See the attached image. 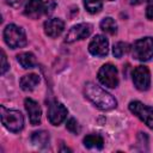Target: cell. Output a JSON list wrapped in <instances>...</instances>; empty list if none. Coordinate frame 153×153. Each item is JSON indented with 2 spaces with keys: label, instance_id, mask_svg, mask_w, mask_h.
Wrapping results in <instances>:
<instances>
[{
  "label": "cell",
  "instance_id": "cell-15",
  "mask_svg": "<svg viewBox=\"0 0 153 153\" xmlns=\"http://www.w3.org/2000/svg\"><path fill=\"white\" fill-rule=\"evenodd\" d=\"M84 145L86 148H96V149H102L104 146V140L102 136L97 134H90L84 137Z\"/></svg>",
  "mask_w": 153,
  "mask_h": 153
},
{
  "label": "cell",
  "instance_id": "cell-18",
  "mask_svg": "<svg viewBox=\"0 0 153 153\" xmlns=\"http://www.w3.org/2000/svg\"><path fill=\"white\" fill-rule=\"evenodd\" d=\"M100 29L106 32V33H110V35H114L117 32V24L116 22L110 18V17H106L104 18L102 22H100Z\"/></svg>",
  "mask_w": 153,
  "mask_h": 153
},
{
  "label": "cell",
  "instance_id": "cell-7",
  "mask_svg": "<svg viewBox=\"0 0 153 153\" xmlns=\"http://www.w3.org/2000/svg\"><path fill=\"white\" fill-rule=\"evenodd\" d=\"M134 86L140 91H146L151 85V74L146 66H137L133 71Z\"/></svg>",
  "mask_w": 153,
  "mask_h": 153
},
{
  "label": "cell",
  "instance_id": "cell-6",
  "mask_svg": "<svg viewBox=\"0 0 153 153\" xmlns=\"http://www.w3.org/2000/svg\"><path fill=\"white\" fill-rule=\"evenodd\" d=\"M129 110L135 116H137L148 128L153 129V109L139 100H133L129 103Z\"/></svg>",
  "mask_w": 153,
  "mask_h": 153
},
{
  "label": "cell",
  "instance_id": "cell-27",
  "mask_svg": "<svg viewBox=\"0 0 153 153\" xmlns=\"http://www.w3.org/2000/svg\"><path fill=\"white\" fill-rule=\"evenodd\" d=\"M141 1H142V2H143V1H145V2H151V1H153V0H141Z\"/></svg>",
  "mask_w": 153,
  "mask_h": 153
},
{
  "label": "cell",
  "instance_id": "cell-20",
  "mask_svg": "<svg viewBox=\"0 0 153 153\" xmlns=\"http://www.w3.org/2000/svg\"><path fill=\"white\" fill-rule=\"evenodd\" d=\"M128 50H129V45H128L127 43H124V42H118V43H116V44L114 45L112 54H114L115 57L120 59V57H122Z\"/></svg>",
  "mask_w": 153,
  "mask_h": 153
},
{
  "label": "cell",
  "instance_id": "cell-21",
  "mask_svg": "<svg viewBox=\"0 0 153 153\" xmlns=\"http://www.w3.org/2000/svg\"><path fill=\"white\" fill-rule=\"evenodd\" d=\"M66 128H67L71 133H73V134H79V133H80V126L78 124L76 120H74V118H69V120L67 121Z\"/></svg>",
  "mask_w": 153,
  "mask_h": 153
},
{
  "label": "cell",
  "instance_id": "cell-16",
  "mask_svg": "<svg viewBox=\"0 0 153 153\" xmlns=\"http://www.w3.org/2000/svg\"><path fill=\"white\" fill-rule=\"evenodd\" d=\"M17 60L19 65L25 69H30L36 66V57L32 53H20L17 55Z\"/></svg>",
  "mask_w": 153,
  "mask_h": 153
},
{
  "label": "cell",
  "instance_id": "cell-3",
  "mask_svg": "<svg viewBox=\"0 0 153 153\" xmlns=\"http://www.w3.org/2000/svg\"><path fill=\"white\" fill-rule=\"evenodd\" d=\"M0 110H1V121H2V124L10 131L17 133V131H19V130L23 129V127H24V117L20 114V111L10 110V109H6L5 106H1Z\"/></svg>",
  "mask_w": 153,
  "mask_h": 153
},
{
  "label": "cell",
  "instance_id": "cell-8",
  "mask_svg": "<svg viewBox=\"0 0 153 153\" xmlns=\"http://www.w3.org/2000/svg\"><path fill=\"white\" fill-rule=\"evenodd\" d=\"M67 109L60 102H53L48 106V120L53 126H59L67 117Z\"/></svg>",
  "mask_w": 153,
  "mask_h": 153
},
{
  "label": "cell",
  "instance_id": "cell-17",
  "mask_svg": "<svg viewBox=\"0 0 153 153\" xmlns=\"http://www.w3.org/2000/svg\"><path fill=\"white\" fill-rule=\"evenodd\" d=\"M31 142L37 147H47L49 143V134L44 130H38L32 133Z\"/></svg>",
  "mask_w": 153,
  "mask_h": 153
},
{
  "label": "cell",
  "instance_id": "cell-13",
  "mask_svg": "<svg viewBox=\"0 0 153 153\" xmlns=\"http://www.w3.org/2000/svg\"><path fill=\"white\" fill-rule=\"evenodd\" d=\"M25 16L32 19H37L41 14L44 13V2L43 0H29L24 10Z\"/></svg>",
  "mask_w": 153,
  "mask_h": 153
},
{
  "label": "cell",
  "instance_id": "cell-19",
  "mask_svg": "<svg viewBox=\"0 0 153 153\" xmlns=\"http://www.w3.org/2000/svg\"><path fill=\"white\" fill-rule=\"evenodd\" d=\"M84 6L87 12L93 14V13H98L102 10L103 4L102 0H84Z\"/></svg>",
  "mask_w": 153,
  "mask_h": 153
},
{
  "label": "cell",
  "instance_id": "cell-4",
  "mask_svg": "<svg viewBox=\"0 0 153 153\" xmlns=\"http://www.w3.org/2000/svg\"><path fill=\"white\" fill-rule=\"evenodd\" d=\"M133 56L139 61H148L153 57V38L143 37L137 39L131 48Z\"/></svg>",
  "mask_w": 153,
  "mask_h": 153
},
{
  "label": "cell",
  "instance_id": "cell-11",
  "mask_svg": "<svg viewBox=\"0 0 153 153\" xmlns=\"http://www.w3.org/2000/svg\"><path fill=\"white\" fill-rule=\"evenodd\" d=\"M24 105H25L26 112L29 114L30 123L32 126L39 124V122H41V115H42V110H41L39 104L36 100L31 99V98H26L25 102H24Z\"/></svg>",
  "mask_w": 153,
  "mask_h": 153
},
{
  "label": "cell",
  "instance_id": "cell-22",
  "mask_svg": "<svg viewBox=\"0 0 153 153\" xmlns=\"http://www.w3.org/2000/svg\"><path fill=\"white\" fill-rule=\"evenodd\" d=\"M55 6H56V4H55L54 0H48V1H45V2H44V14H50V13H53V11L55 10Z\"/></svg>",
  "mask_w": 153,
  "mask_h": 153
},
{
  "label": "cell",
  "instance_id": "cell-24",
  "mask_svg": "<svg viewBox=\"0 0 153 153\" xmlns=\"http://www.w3.org/2000/svg\"><path fill=\"white\" fill-rule=\"evenodd\" d=\"M146 17H147L149 20H153V5H149V6L146 8Z\"/></svg>",
  "mask_w": 153,
  "mask_h": 153
},
{
  "label": "cell",
  "instance_id": "cell-12",
  "mask_svg": "<svg viewBox=\"0 0 153 153\" xmlns=\"http://www.w3.org/2000/svg\"><path fill=\"white\" fill-rule=\"evenodd\" d=\"M63 29H65V23H63V20H61L59 18H51L44 23V32L47 36H49L51 38L60 36L62 33Z\"/></svg>",
  "mask_w": 153,
  "mask_h": 153
},
{
  "label": "cell",
  "instance_id": "cell-28",
  "mask_svg": "<svg viewBox=\"0 0 153 153\" xmlns=\"http://www.w3.org/2000/svg\"><path fill=\"white\" fill-rule=\"evenodd\" d=\"M109 1H111V0H109Z\"/></svg>",
  "mask_w": 153,
  "mask_h": 153
},
{
  "label": "cell",
  "instance_id": "cell-5",
  "mask_svg": "<svg viewBox=\"0 0 153 153\" xmlns=\"http://www.w3.org/2000/svg\"><path fill=\"white\" fill-rule=\"evenodd\" d=\"M98 80L106 87L115 88L118 85V72L117 68L111 63H105L98 71Z\"/></svg>",
  "mask_w": 153,
  "mask_h": 153
},
{
  "label": "cell",
  "instance_id": "cell-14",
  "mask_svg": "<svg viewBox=\"0 0 153 153\" xmlns=\"http://www.w3.org/2000/svg\"><path fill=\"white\" fill-rule=\"evenodd\" d=\"M38 82H39V76L37 74H33V73L24 75L19 81L20 87L24 91H32L38 85Z\"/></svg>",
  "mask_w": 153,
  "mask_h": 153
},
{
  "label": "cell",
  "instance_id": "cell-1",
  "mask_svg": "<svg viewBox=\"0 0 153 153\" xmlns=\"http://www.w3.org/2000/svg\"><path fill=\"white\" fill-rule=\"evenodd\" d=\"M84 91L85 96L100 110H111L117 105L116 99L110 93L93 82H86Z\"/></svg>",
  "mask_w": 153,
  "mask_h": 153
},
{
  "label": "cell",
  "instance_id": "cell-26",
  "mask_svg": "<svg viewBox=\"0 0 153 153\" xmlns=\"http://www.w3.org/2000/svg\"><path fill=\"white\" fill-rule=\"evenodd\" d=\"M141 2H142L141 0H129V4H131V5H139Z\"/></svg>",
  "mask_w": 153,
  "mask_h": 153
},
{
  "label": "cell",
  "instance_id": "cell-9",
  "mask_svg": "<svg viewBox=\"0 0 153 153\" xmlns=\"http://www.w3.org/2000/svg\"><path fill=\"white\" fill-rule=\"evenodd\" d=\"M91 31H92V26L90 24H87V23L76 24L67 32L65 41L67 43H73L79 39H84L91 35Z\"/></svg>",
  "mask_w": 153,
  "mask_h": 153
},
{
  "label": "cell",
  "instance_id": "cell-10",
  "mask_svg": "<svg viewBox=\"0 0 153 153\" xmlns=\"http://www.w3.org/2000/svg\"><path fill=\"white\" fill-rule=\"evenodd\" d=\"M88 51L94 56H105L109 51V42L102 35H96L88 44Z\"/></svg>",
  "mask_w": 153,
  "mask_h": 153
},
{
  "label": "cell",
  "instance_id": "cell-2",
  "mask_svg": "<svg viewBox=\"0 0 153 153\" xmlns=\"http://www.w3.org/2000/svg\"><path fill=\"white\" fill-rule=\"evenodd\" d=\"M4 39H5L6 44L12 49L22 48L26 44V36H25L24 30L14 24H8L5 27Z\"/></svg>",
  "mask_w": 153,
  "mask_h": 153
},
{
  "label": "cell",
  "instance_id": "cell-23",
  "mask_svg": "<svg viewBox=\"0 0 153 153\" xmlns=\"http://www.w3.org/2000/svg\"><path fill=\"white\" fill-rule=\"evenodd\" d=\"M8 63H7V59H6V55H5V53L1 50V74H5L6 73V71L8 69Z\"/></svg>",
  "mask_w": 153,
  "mask_h": 153
},
{
  "label": "cell",
  "instance_id": "cell-25",
  "mask_svg": "<svg viewBox=\"0 0 153 153\" xmlns=\"http://www.w3.org/2000/svg\"><path fill=\"white\" fill-rule=\"evenodd\" d=\"M6 1H7V4H10L12 6H18L22 2V0H6Z\"/></svg>",
  "mask_w": 153,
  "mask_h": 153
}]
</instances>
